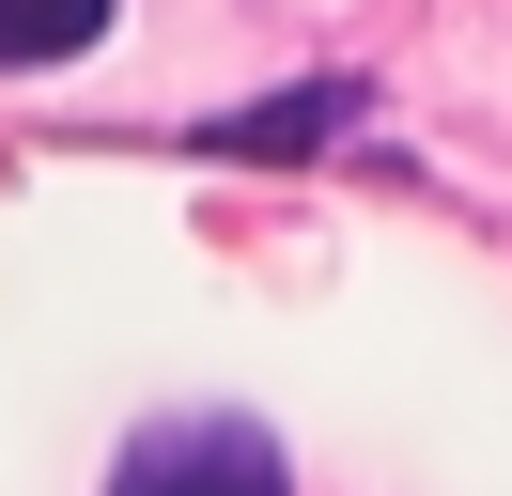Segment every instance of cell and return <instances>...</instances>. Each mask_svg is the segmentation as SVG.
Instances as JSON below:
<instances>
[{
    "instance_id": "cell-1",
    "label": "cell",
    "mask_w": 512,
    "mask_h": 496,
    "mask_svg": "<svg viewBox=\"0 0 512 496\" xmlns=\"http://www.w3.org/2000/svg\"><path fill=\"white\" fill-rule=\"evenodd\" d=\"M109 496H295V465H280L264 419H156L109 465Z\"/></svg>"
},
{
    "instance_id": "cell-2",
    "label": "cell",
    "mask_w": 512,
    "mask_h": 496,
    "mask_svg": "<svg viewBox=\"0 0 512 496\" xmlns=\"http://www.w3.org/2000/svg\"><path fill=\"white\" fill-rule=\"evenodd\" d=\"M357 124V78H311V93H264V109H233V124H202L218 155H311V140H342Z\"/></svg>"
},
{
    "instance_id": "cell-3",
    "label": "cell",
    "mask_w": 512,
    "mask_h": 496,
    "mask_svg": "<svg viewBox=\"0 0 512 496\" xmlns=\"http://www.w3.org/2000/svg\"><path fill=\"white\" fill-rule=\"evenodd\" d=\"M109 31V0H0V62H78Z\"/></svg>"
}]
</instances>
